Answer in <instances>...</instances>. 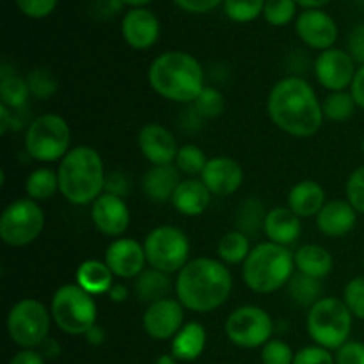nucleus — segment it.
Returning <instances> with one entry per match:
<instances>
[{"label":"nucleus","mask_w":364,"mask_h":364,"mask_svg":"<svg viewBox=\"0 0 364 364\" xmlns=\"http://www.w3.org/2000/svg\"><path fill=\"white\" fill-rule=\"evenodd\" d=\"M267 112L279 130L301 139L313 137L326 119L315 89L301 77H284L274 84Z\"/></svg>","instance_id":"obj_1"},{"label":"nucleus","mask_w":364,"mask_h":364,"mask_svg":"<svg viewBox=\"0 0 364 364\" xmlns=\"http://www.w3.org/2000/svg\"><path fill=\"white\" fill-rule=\"evenodd\" d=\"M233 288V277L226 263L213 258H194L178 272L174 291L185 309L210 313L228 301Z\"/></svg>","instance_id":"obj_2"},{"label":"nucleus","mask_w":364,"mask_h":364,"mask_svg":"<svg viewBox=\"0 0 364 364\" xmlns=\"http://www.w3.org/2000/svg\"><path fill=\"white\" fill-rule=\"evenodd\" d=\"M148 82L156 95L176 103H194L206 87L199 60L181 50L164 52L153 59Z\"/></svg>","instance_id":"obj_3"},{"label":"nucleus","mask_w":364,"mask_h":364,"mask_svg":"<svg viewBox=\"0 0 364 364\" xmlns=\"http://www.w3.org/2000/svg\"><path fill=\"white\" fill-rule=\"evenodd\" d=\"M59 192L77 206L92 205L105 192V166L91 146H77L59 162Z\"/></svg>","instance_id":"obj_4"},{"label":"nucleus","mask_w":364,"mask_h":364,"mask_svg":"<svg viewBox=\"0 0 364 364\" xmlns=\"http://www.w3.org/2000/svg\"><path fill=\"white\" fill-rule=\"evenodd\" d=\"M295 259L290 249L274 242H262L251 249L242 267V277L255 294H274L294 277Z\"/></svg>","instance_id":"obj_5"},{"label":"nucleus","mask_w":364,"mask_h":364,"mask_svg":"<svg viewBox=\"0 0 364 364\" xmlns=\"http://www.w3.org/2000/svg\"><path fill=\"white\" fill-rule=\"evenodd\" d=\"M352 320L354 316L341 299L322 297L309 308L306 329L315 345L338 350L350 338Z\"/></svg>","instance_id":"obj_6"},{"label":"nucleus","mask_w":364,"mask_h":364,"mask_svg":"<svg viewBox=\"0 0 364 364\" xmlns=\"http://www.w3.org/2000/svg\"><path fill=\"white\" fill-rule=\"evenodd\" d=\"M50 313L57 327L71 336H85L98 320L95 297L77 283L57 288L50 304Z\"/></svg>","instance_id":"obj_7"},{"label":"nucleus","mask_w":364,"mask_h":364,"mask_svg":"<svg viewBox=\"0 0 364 364\" xmlns=\"http://www.w3.org/2000/svg\"><path fill=\"white\" fill-rule=\"evenodd\" d=\"M71 128L59 114L36 117L25 134V151L38 162H57L70 151Z\"/></svg>","instance_id":"obj_8"},{"label":"nucleus","mask_w":364,"mask_h":364,"mask_svg":"<svg viewBox=\"0 0 364 364\" xmlns=\"http://www.w3.org/2000/svg\"><path fill=\"white\" fill-rule=\"evenodd\" d=\"M52 313L38 299H21L7 315V334L21 348H38L48 340Z\"/></svg>","instance_id":"obj_9"},{"label":"nucleus","mask_w":364,"mask_h":364,"mask_svg":"<svg viewBox=\"0 0 364 364\" xmlns=\"http://www.w3.org/2000/svg\"><path fill=\"white\" fill-rule=\"evenodd\" d=\"M146 259L149 267L166 274L180 272L191 259V242L176 226H156L144 238Z\"/></svg>","instance_id":"obj_10"},{"label":"nucleus","mask_w":364,"mask_h":364,"mask_svg":"<svg viewBox=\"0 0 364 364\" xmlns=\"http://www.w3.org/2000/svg\"><path fill=\"white\" fill-rule=\"evenodd\" d=\"M45 228V212L31 198L14 199L0 215V238L9 247H25L38 240Z\"/></svg>","instance_id":"obj_11"},{"label":"nucleus","mask_w":364,"mask_h":364,"mask_svg":"<svg viewBox=\"0 0 364 364\" xmlns=\"http://www.w3.org/2000/svg\"><path fill=\"white\" fill-rule=\"evenodd\" d=\"M274 322L259 306H242L231 311L226 320V336L240 348H258L269 343Z\"/></svg>","instance_id":"obj_12"},{"label":"nucleus","mask_w":364,"mask_h":364,"mask_svg":"<svg viewBox=\"0 0 364 364\" xmlns=\"http://www.w3.org/2000/svg\"><path fill=\"white\" fill-rule=\"evenodd\" d=\"M355 60L341 48H329L320 52L315 60V77L322 87L331 92L350 89L355 77Z\"/></svg>","instance_id":"obj_13"},{"label":"nucleus","mask_w":364,"mask_h":364,"mask_svg":"<svg viewBox=\"0 0 364 364\" xmlns=\"http://www.w3.org/2000/svg\"><path fill=\"white\" fill-rule=\"evenodd\" d=\"M185 308L178 299H162L149 304L142 315V327L146 334L156 341L173 340L185 326Z\"/></svg>","instance_id":"obj_14"},{"label":"nucleus","mask_w":364,"mask_h":364,"mask_svg":"<svg viewBox=\"0 0 364 364\" xmlns=\"http://www.w3.org/2000/svg\"><path fill=\"white\" fill-rule=\"evenodd\" d=\"M103 262L109 265L112 274L119 279H137L146 270L144 245L135 238L121 237L109 244Z\"/></svg>","instance_id":"obj_15"},{"label":"nucleus","mask_w":364,"mask_h":364,"mask_svg":"<svg viewBox=\"0 0 364 364\" xmlns=\"http://www.w3.org/2000/svg\"><path fill=\"white\" fill-rule=\"evenodd\" d=\"M295 32L304 45L313 50L333 48L338 39V25L322 9H304L295 20Z\"/></svg>","instance_id":"obj_16"},{"label":"nucleus","mask_w":364,"mask_h":364,"mask_svg":"<svg viewBox=\"0 0 364 364\" xmlns=\"http://www.w3.org/2000/svg\"><path fill=\"white\" fill-rule=\"evenodd\" d=\"M130 208L124 198L103 192L91 205V220L105 237H119L130 226Z\"/></svg>","instance_id":"obj_17"},{"label":"nucleus","mask_w":364,"mask_h":364,"mask_svg":"<svg viewBox=\"0 0 364 364\" xmlns=\"http://www.w3.org/2000/svg\"><path fill=\"white\" fill-rule=\"evenodd\" d=\"M137 144L151 166H171L180 149L171 130L159 123L144 124L137 134Z\"/></svg>","instance_id":"obj_18"},{"label":"nucleus","mask_w":364,"mask_h":364,"mask_svg":"<svg viewBox=\"0 0 364 364\" xmlns=\"http://www.w3.org/2000/svg\"><path fill=\"white\" fill-rule=\"evenodd\" d=\"M121 34L132 48L148 50L159 41L160 21L153 11L146 7H132L121 21Z\"/></svg>","instance_id":"obj_19"},{"label":"nucleus","mask_w":364,"mask_h":364,"mask_svg":"<svg viewBox=\"0 0 364 364\" xmlns=\"http://www.w3.org/2000/svg\"><path fill=\"white\" fill-rule=\"evenodd\" d=\"M201 181L212 196H231L244 183V169L230 156H213L201 173Z\"/></svg>","instance_id":"obj_20"},{"label":"nucleus","mask_w":364,"mask_h":364,"mask_svg":"<svg viewBox=\"0 0 364 364\" xmlns=\"http://www.w3.org/2000/svg\"><path fill=\"white\" fill-rule=\"evenodd\" d=\"M358 224V212L354 206L343 199L327 201L316 215V226L322 235L329 238H341L350 233Z\"/></svg>","instance_id":"obj_21"},{"label":"nucleus","mask_w":364,"mask_h":364,"mask_svg":"<svg viewBox=\"0 0 364 364\" xmlns=\"http://www.w3.org/2000/svg\"><path fill=\"white\" fill-rule=\"evenodd\" d=\"M326 191L315 180H302L295 183L288 192V208L299 217L308 219L316 217L326 206Z\"/></svg>","instance_id":"obj_22"},{"label":"nucleus","mask_w":364,"mask_h":364,"mask_svg":"<svg viewBox=\"0 0 364 364\" xmlns=\"http://www.w3.org/2000/svg\"><path fill=\"white\" fill-rule=\"evenodd\" d=\"M180 183V171L176 166H153L142 178V191L149 201L167 203L173 199Z\"/></svg>","instance_id":"obj_23"},{"label":"nucleus","mask_w":364,"mask_h":364,"mask_svg":"<svg viewBox=\"0 0 364 364\" xmlns=\"http://www.w3.org/2000/svg\"><path fill=\"white\" fill-rule=\"evenodd\" d=\"M210 201H212V192L201 180H194V178L181 181L171 199L176 212L185 217H198L205 213Z\"/></svg>","instance_id":"obj_24"},{"label":"nucleus","mask_w":364,"mask_h":364,"mask_svg":"<svg viewBox=\"0 0 364 364\" xmlns=\"http://www.w3.org/2000/svg\"><path fill=\"white\" fill-rule=\"evenodd\" d=\"M263 231H265L269 242L287 247L301 237V219L290 208L276 206L267 212Z\"/></svg>","instance_id":"obj_25"},{"label":"nucleus","mask_w":364,"mask_h":364,"mask_svg":"<svg viewBox=\"0 0 364 364\" xmlns=\"http://www.w3.org/2000/svg\"><path fill=\"white\" fill-rule=\"evenodd\" d=\"M295 269L299 274L315 277V279H323L333 272L334 259L333 255L326 247L316 244H306L297 249L294 255Z\"/></svg>","instance_id":"obj_26"},{"label":"nucleus","mask_w":364,"mask_h":364,"mask_svg":"<svg viewBox=\"0 0 364 364\" xmlns=\"http://www.w3.org/2000/svg\"><path fill=\"white\" fill-rule=\"evenodd\" d=\"M75 281L80 288H84L92 297L109 294L114 284V274L105 262L100 259H85L78 265Z\"/></svg>","instance_id":"obj_27"},{"label":"nucleus","mask_w":364,"mask_h":364,"mask_svg":"<svg viewBox=\"0 0 364 364\" xmlns=\"http://www.w3.org/2000/svg\"><path fill=\"white\" fill-rule=\"evenodd\" d=\"M206 347V331L199 322H188L171 340V354L178 361H196Z\"/></svg>","instance_id":"obj_28"},{"label":"nucleus","mask_w":364,"mask_h":364,"mask_svg":"<svg viewBox=\"0 0 364 364\" xmlns=\"http://www.w3.org/2000/svg\"><path fill=\"white\" fill-rule=\"evenodd\" d=\"M171 290H173V283L169 279V274L162 270L146 269L135 279V295L139 301L146 302L148 306L169 297Z\"/></svg>","instance_id":"obj_29"},{"label":"nucleus","mask_w":364,"mask_h":364,"mask_svg":"<svg viewBox=\"0 0 364 364\" xmlns=\"http://www.w3.org/2000/svg\"><path fill=\"white\" fill-rule=\"evenodd\" d=\"M28 85L25 78L14 70H11L7 64H2L0 70V98H2V105H6L11 110H21L28 102Z\"/></svg>","instance_id":"obj_30"},{"label":"nucleus","mask_w":364,"mask_h":364,"mask_svg":"<svg viewBox=\"0 0 364 364\" xmlns=\"http://www.w3.org/2000/svg\"><path fill=\"white\" fill-rule=\"evenodd\" d=\"M249 252H251L249 237L238 230L223 235V238L217 244V255H219L220 262L226 263V265L244 263L247 259Z\"/></svg>","instance_id":"obj_31"},{"label":"nucleus","mask_w":364,"mask_h":364,"mask_svg":"<svg viewBox=\"0 0 364 364\" xmlns=\"http://www.w3.org/2000/svg\"><path fill=\"white\" fill-rule=\"evenodd\" d=\"M57 191H59V176H57V171L53 169L41 167V169L32 171L25 180L27 198L34 199V201H46Z\"/></svg>","instance_id":"obj_32"},{"label":"nucleus","mask_w":364,"mask_h":364,"mask_svg":"<svg viewBox=\"0 0 364 364\" xmlns=\"http://www.w3.org/2000/svg\"><path fill=\"white\" fill-rule=\"evenodd\" d=\"M288 290H290L291 299L297 304L311 308L313 304L322 299V283L315 277L304 276V274H294V277L288 283Z\"/></svg>","instance_id":"obj_33"},{"label":"nucleus","mask_w":364,"mask_h":364,"mask_svg":"<svg viewBox=\"0 0 364 364\" xmlns=\"http://www.w3.org/2000/svg\"><path fill=\"white\" fill-rule=\"evenodd\" d=\"M267 212L263 208V203L259 199L251 198L245 199L242 203V206L238 208L237 213V230L242 231L244 235L251 237L256 235L259 230H263V224H265Z\"/></svg>","instance_id":"obj_34"},{"label":"nucleus","mask_w":364,"mask_h":364,"mask_svg":"<svg viewBox=\"0 0 364 364\" xmlns=\"http://www.w3.org/2000/svg\"><path fill=\"white\" fill-rule=\"evenodd\" d=\"M355 100L352 98L350 91H336L331 92L322 103L323 117H327L329 121H334V123H343V121H348L355 114Z\"/></svg>","instance_id":"obj_35"},{"label":"nucleus","mask_w":364,"mask_h":364,"mask_svg":"<svg viewBox=\"0 0 364 364\" xmlns=\"http://www.w3.org/2000/svg\"><path fill=\"white\" fill-rule=\"evenodd\" d=\"M208 164L205 151H203L199 146L194 144H185L178 149L176 160H174V166L178 167L180 173L188 174V176H201L203 169Z\"/></svg>","instance_id":"obj_36"},{"label":"nucleus","mask_w":364,"mask_h":364,"mask_svg":"<svg viewBox=\"0 0 364 364\" xmlns=\"http://www.w3.org/2000/svg\"><path fill=\"white\" fill-rule=\"evenodd\" d=\"M25 80H27L31 96H34V98L38 100L52 98L57 92V89H59L57 78L53 77L52 71L46 70V68H34V70L28 71Z\"/></svg>","instance_id":"obj_37"},{"label":"nucleus","mask_w":364,"mask_h":364,"mask_svg":"<svg viewBox=\"0 0 364 364\" xmlns=\"http://www.w3.org/2000/svg\"><path fill=\"white\" fill-rule=\"evenodd\" d=\"M265 0H224V13L231 21L249 23L263 14Z\"/></svg>","instance_id":"obj_38"},{"label":"nucleus","mask_w":364,"mask_h":364,"mask_svg":"<svg viewBox=\"0 0 364 364\" xmlns=\"http://www.w3.org/2000/svg\"><path fill=\"white\" fill-rule=\"evenodd\" d=\"M194 109L201 117L213 119V117L223 116V112L226 110V98L219 89L205 87L194 102Z\"/></svg>","instance_id":"obj_39"},{"label":"nucleus","mask_w":364,"mask_h":364,"mask_svg":"<svg viewBox=\"0 0 364 364\" xmlns=\"http://www.w3.org/2000/svg\"><path fill=\"white\" fill-rule=\"evenodd\" d=\"M299 4L295 0H265L263 16L274 27L288 25L297 14Z\"/></svg>","instance_id":"obj_40"},{"label":"nucleus","mask_w":364,"mask_h":364,"mask_svg":"<svg viewBox=\"0 0 364 364\" xmlns=\"http://www.w3.org/2000/svg\"><path fill=\"white\" fill-rule=\"evenodd\" d=\"M343 302L355 318L364 320V276L350 279L345 287Z\"/></svg>","instance_id":"obj_41"},{"label":"nucleus","mask_w":364,"mask_h":364,"mask_svg":"<svg viewBox=\"0 0 364 364\" xmlns=\"http://www.w3.org/2000/svg\"><path fill=\"white\" fill-rule=\"evenodd\" d=\"M294 350L281 340H270L262 347L263 364H294Z\"/></svg>","instance_id":"obj_42"},{"label":"nucleus","mask_w":364,"mask_h":364,"mask_svg":"<svg viewBox=\"0 0 364 364\" xmlns=\"http://www.w3.org/2000/svg\"><path fill=\"white\" fill-rule=\"evenodd\" d=\"M345 192H347V201L354 206L355 212L364 215V166L358 167L348 176Z\"/></svg>","instance_id":"obj_43"},{"label":"nucleus","mask_w":364,"mask_h":364,"mask_svg":"<svg viewBox=\"0 0 364 364\" xmlns=\"http://www.w3.org/2000/svg\"><path fill=\"white\" fill-rule=\"evenodd\" d=\"M294 364H336V361L331 350L320 345H309L295 354Z\"/></svg>","instance_id":"obj_44"},{"label":"nucleus","mask_w":364,"mask_h":364,"mask_svg":"<svg viewBox=\"0 0 364 364\" xmlns=\"http://www.w3.org/2000/svg\"><path fill=\"white\" fill-rule=\"evenodd\" d=\"M18 9L28 18H46L53 13L59 0H14Z\"/></svg>","instance_id":"obj_45"},{"label":"nucleus","mask_w":364,"mask_h":364,"mask_svg":"<svg viewBox=\"0 0 364 364\" xmlns=\"http://www.w3.org/2000/svg\"><path fill=\"white\" fill-rule=\"evenodd\" d=\"M336 364H364V343L361 341H347L334 355Z\"/></svg>","instance_id":"obj_46"},{"label":"nucleus","mask_w":364,"mask_h":364,"mask_svg":"<svg viewBox=\"0 0 364 364\" xmlns=\"http://www.w3.org/2000/svg\"><path fill=\"white\" fill-rule=\"evenodd\" d=\"M128 191H130V178L127 174L119 173V171H114V173L107 174L105 192L124 198L128 194Z\"/></svg>","instance_id":"obj_47"},{"label":"nucleus","mask_w":364,"mask_h":364,"mask_svg":"<svg viewBox=\"0 0 364 364\" xmlns=\"http://www.w3.org/2000/svg\"><path fill=\"white\" fill-rule=\"evenodd\" d=\"M348 53L355 63L364 64V25H358L348 38Z\"/></svg>","instance_id":"obj_48"},{"label":"nucleus","mask_w":364,"mask_h":364,"mask_svg":"<svg viewBox=\"0 0 364 364\" xmlns=\"http://www.w3.org/2000/svg\"><path fill=\"white\" fill-rule=\"evenodd\" d=\"M220 2H224V0H174V4H176L180 9L192 14L210 13V11L215 9Z\"/></svg>","instance_id":"obj_49"},{"label":"nucleus","mask_w":364,"mask_h":364,"mask_svg":"<svg viewBox=\"0 0 364 364\" xmlns=\"http://www.w3.org/2000/svg\"><path fill=\"white\" fill-rule=\"evenodd\" d=\"M9 364H45V358L41 352L34 350V348H21L18 354L11 358Z\"/></svg>","instance_id":"obj_50"},{"label":"nucleus","mask_w":364,"mask_h":364,"mask_svg":"<svg viewBox=\"0 0 364 364\" xmlns=\"http://www.w3.org/2000/svg\"><path fill=\"white\" fill-rule=\"evenodd\" d=\"M350 95L355 100V105L364 110V64L355 71L354 82L350 85Z\"/></svg>","instance_id":"obj_51"},{"label":"nucleus","mask_w":364,"mask_h":364,"mask_svg":"<svg viewBox=\"0 0 364 364\" xmlns=\"http://www.w3.org/2000/svg\"><path fill=\"white\" fill-rule=\"evenodd\" d=\"M85 340H87V343L95 345V347H98V345H103V343H105V340H107L105 329H103L102 326H98V323H96V326H92L91 329L87 331V334H85Z\"/></svg>","instance_id":"obj_52"},{"label":"nucleus","mask_w":364,"mask_h":364,"mask_svg":"<svg viewBox=\"0 0 364 364\" xmlns=\"http://www.w3.org/2000/svg\"><path fill=\"white\" fill-rule=\"evenodd\" d=\"M112 302H124L128 299V288L123 283H114L107 294Z\"/></svg>","instance_id":"obj_53"},{"label":"nucleus","mask_w":364,"mask_h":364,"mask_svg":"<svg viewBox=\"0 0 364 364\" xmlns=\"http://www.w3.org/2000/svg\"><path fill=\"white\" fill-rule=\"evenodd\" d=\"M39 348H41L43 358H55V355H59L60 352L59 343H57L55 340H52V338H48V340H46Z\"/></svg>","instance_id":"obj_54"},{"label":"nucleus","mask_w":364,"mask_h":364,"mask_svg":"<svg viewBox=\"0 0 364 364\" xmlns=\"http://www.w3.org/2000/svg\"><path fill=\"white\" fill-rule=\"evenodd\" d=\"M295 2L304 7V9H320L322 6L329 4L331 0H295Z\"/></svg>","instance_id":"obj_55"},{"label":"nucleus","mask_w":364,"mask_h":364,"mask_svg":"<svg viewBox=\"0 0 364 364\" xmlns=\"http://www.w3.org/2000/svg\"><path fill=\"white\" fill-rule=\"evenodd\" d=\"M176 361H178V359L174 358L173 354H164V355H160L159 359H156L155 364H178Z\"/></svg>","instance_id":"obj_56"},{"label":"nucleus","mask_w":364,"mask_h":364,"mask_svg":"<svg viewBox=\"0 0 364 364\" xmlns=\"http://www.w3.org/2000/svg\"><path fill=\"white\" fill-rule=\"evenodd\" d=\"M124 6H132V7H144L146 4H149L151 0H121Z\"/></svg>","instance_id":"obj_57"},{"label":"nucleus","mask_w":364,"mask_h":364,"mask_svg":"<svg viewBox=\"0 0 364 364\" xmlns=\"http://www.w3.org/2000/svg\"><path fill=\"white\" fill-rule=\"evenodd\" d=\"M361 151H363V155H364V137H363V142H361Z\"/></svg>","instance_id":"obj_58"}]
</instances>
